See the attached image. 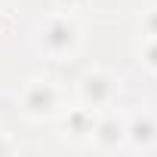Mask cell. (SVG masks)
<instances>
[{"label":"cell","mask_w":157,"mask_h":157,"mask_svg":"<svg viewBox=\"0 0 157 157\" xmlns=\"http://www.w3.org/2000/svg\"><path fill=\"white\" fill-rule=\"evenodd\" d=\"M40 43L49 49V52H68L74 43H77V25L68 19V16H52L43 28H40Z\"/></svg>","instance_id":"1"},{"label":"cell","mask_w":157,"mask_h":157,"mask_svg":"<svg viewBox=\"0 0 157 157\" xmlns=\"http://www.w3.org/2000/svg\"><path fill=\"white\" fill-rule=\"evenodd\" d=\"M25 111L31 117H43V114L56 111V90L49 80H34L25 90Z\"/></svg>","instance_id":"2"},{"label":"cell","mask_w":157,"mask_h":157,"mask_svg":"<svg viewBox=\"0 0 157 157\" xmlns=\"http://www.w3.org/2000/svg\"><path fill=\"white\" fill-rule=\"evenodd\" d=\"M80 93H83V99L96 108V105H105V102H111V96H114V80L105 74V71H90L86 77H83V83H80Z\"/></svg>","instance_id":"3"},{"label":"cell","mask_w":157,"mask_h":157,"mask_svg":"<svg viewBox=\"0 0 157 157\" xmlns=\"http://www.w3.org/2000/svg\"><path fill=\"white\" fill-rule=\"evenodd\" d=\"M120 139H126V126L120 123V120H102L96 129H93V142L99 145V148H117L120 145Z\"/></svg>","instance_id":"4"},{"label":"cell","mask_w":157,"mask_h":157,"mask_svg":"<svg viewBox=\"0 0 157 157\" xmlns=\"http://www.w3.org/2000/svg\"><path fill=\"white\" fill-rule=\"evenodd\" d=\"M126 139L136 145V148H148L154 139H157V126L151 117H136L129 126H126Z\"/></svg>","instance_id":"5"},{"label":"cell","mask_w":157,"mask_h":157,"mask_svg":"<svg viewBox=\"0 0 157 157\" xmlns=\"http://www.w3.org/2000/svg\"><path fill=\"white\" fill-rule=\"evenodd\" d=\"M142 56H145L142 62H145L148 68H154V71H157V37H151V40L145 43V52H142Z\"/></svg>","instance_id":"6"},{"label":"cell","mask_w":157,"mask_h":157,"mask_svg":"<svg viewBox=\"0 0 157 157\" xmlns=\"http://www.w3.org/2000/svg\"><path fill=\"white\" fill-rule=\"evenodd\" d=\"M145 25H148V34H151V37H157V10H151V13H148Z\"/></svg>","instance_id":"7"},{"label":"cell","mask_w":157,"mask_h":157,"mask_svg":"<svg viewBox=\"0 0 157 157\" xmlns=\"http://www.w3.org/2000/svg\"><path fill=\"white\" fill-rule=\"evenodd\" d=\"M62 3H68V6H77V3H83V0H62Z\"/></svg>","instance_id":"8"}]
</instances>
